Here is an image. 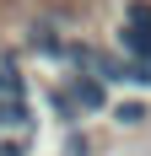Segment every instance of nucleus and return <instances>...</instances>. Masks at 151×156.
Returning <instances> with one entry per match:
<instances>
[{
	"label": "nucleus",
	"instance_id": "f03ea898",
	"mask_svg": "<svg viewBox=\"0 0 151 156\" xmlns=\"http://www.w3.org/2000/svg\"><path fill=\"white\" fill-rule=\"evenodd\" d=\"M103 102H108L103 81H92V76H76V81H70V108H81V113H97Z\"/></svg>",
	"mask_w": 151,
	"mask_h": 156
},
{
	"label": "nucleus",
	"instance_id": "20e7f679",
	"mask_svg": "<svg viewBox=\"0 0 151 156\" xmlns=\"http://www.w3.org/2000/svg\"><path fill=\"white\" fill-rule=\"evenodd\" d=\"M0 156H27V140H0Z\"/></svg>",
	"mask_w": 151,
	"mask_h": 156
},
{
	"label": "nucleus",
	"instance_id": "7ed1b4c3",
	"mask_svg": "<svg viewBox=\"0 0 151 156\" xmlns=\"http://www.w3.org/2000/svg\"><path fill=\"white\" fill-rule=\"evenodd\" d=\"M113 119H119V124H140V119H146V102H135V97H130V102H119V108H113Z\"/></svg>",
	"mask_w": 151,
	"mask_h": 156
},
{
	"label": "nucleus",
	"instance_id": "f257e3e1",
	"mask_svg": "<svg viewBox=\"0 0 151 156\" xmlns=\"http://www.w3.org/2000/svg\"><path fill=\"white\" fill-rule=\"evenodd\" d=\"M119 43H124V54L130 59H146L151 65V5H130L124 11V27H119Z\"/></svg>",
	"mask_w": 151,
	"mask_h": 156
}]
</instances>
